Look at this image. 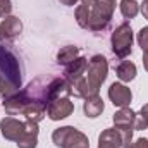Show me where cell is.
I'll return each mask as SVG.
<instances>
[{"instance_id": "cell-14", "label": "cell", "mask_w": 148, "mask_h": 148, "mask_svg": "<svg viewBox=\"0 0 148 148\" xmlns=\"http://www.w3.org/2000/svg\"><path fill=\"white\" fill-rule=\"evenodd\" d=\"M21 31H23V24H21V21H19L17 17H14V16H7V17L3 19V23L0 24L2 38L12 40V38L17 36Z\"/></svg>"}, {"instance_id": "cell-17", "label": "cell", "mask_w": 148, "mask_h": 148, "mask_svg": "<svg viewBox=\"0 0 148 148\" xmlns=\"http://www.w3.org/2000/svg\"><path fill=\"white\" fill-rule=\"evenodd\" d=\"M47 114V107L40 102H33L29 103L24 110H23V115H26V121H31V122H40Z\"/></svg>"}, {"instance_id": "cell-21", "label": "cell", "mask_w": 148, "mask_h": 148, "mask_svg": "<svg viewBox=\"0 0 148 148\" xmlns=\"http://www.w3.org/2000/svg\"><path fill=\"white\" fill-rule=\"evenodd\" d=\"M12 10L10 0H0V17H7Z\"/></svg>"}, {"instance_id": "cell-23", "label": "cell", "mask_w": 148, "mask_h": 148, "mask_svg": "<svg viewBox=\"0 0 148 148\" xmlns=\"http://www.w3.org/2000/svg\"><path fill=\"white\" fill-rule=\"evenodd\" d=\"M141 12H143V17L148 21V0H143V3H141Z\"/></svg>"}, {"instance_id": "cell-22", "label": "cell", "mask_w": 148, "mask_h": 148, "mask_svg": "<svg viewBox=\"0 0 148 148\" xmlns=\"http://www.w3.org/2000/svg\"><path fill=\"white\" fill-rule=\"evenodd\" d=\"M124 148H148V140L147 138H140L134 143H127L124 145Z\"/></svg>"}, {"instance_id": "cell-2", "label": "cell", "mask_w": 148, "mask_h": 148, "mask_svg": "<svg viewBox=\"0 0 148 148\" xmlns=\"http://www.w3.org/2000/svg\"><path fill=\"white\" fill-rule=\"evenodd\" d=\"M115 9V0H93V5L90 7V31H103L109 28Z\"/></svg>"}, {"instance_id": "cell-5", "label": "cell", "mask_w": 148, "mask_h": 148, "mask_svg": "<svg viewBox=\"0 0 148 148\" xmlns=\"http://www.w3.org/2000/svg\"><path fill=\"white\" fill-rule=\"evenodd\" d=\"M112 52L119 57V59H126L127 55H131V45H133V29L127 23H122L121 26L115 28V31L112 33Z\"/></svg>"}, {"instance_id": "cell-6", "label": "cell", "mask_w": 148, "mask_h": 148, "mask_svg": "<svg viewBox=\"0 0 148 148\" xmlns=\"http://www.w3.org/2000/svg\"><path fill=\"white\" fill-rule=\"evenodd\" d=\"M134 117H136V114L131 110L129 107H122L121 110L114 115L115 129L122 134V141H124V145L131 143L133 131H134ZM124 145H122V147H124Z\"/></svg>"}, {"instance_id": "cell-13", "label": "cell", "mask_w": 148, "mask_h": 148, "mask_svg": "<svg viewBox=\"0 0 148 148\" xmlns=\"http://www.w3.org/2000/svg\"><path fill=\"white\" fill-rule=\"evenodd\" d=\"M122 145H124L122 134L115 127L103 131L98 138V148H121Z\"/></svg>"}, {"instance_id": "cell-27", "label": "cell", "mask_w": 148, "mask_h": 148, "mask_svg": "<svg viewBox=\"0 0 148 148\" xmlns=\"http://www.w3.org/2000/svg\"><path fill=\"white\" fill-rule=\"evenodd\" d=\"M81 2H83L86 7H91V5H93V0H81Z\"/></svg>"}, {"instance_id": "cell-15", "label": "cell", "mask_w": 148, "mask_h": 148, "mask_svg": "<svg viewBox=\"0 0 148 148\" xmlns=\"http://www.w3.org/2000/svg\"><path fill=\"white\" fill-rule=\"evenodd\" d=\"M102 112H103V100L98 97V93H97V95H88V97L84 98V114H86L88 117L95 119V117H98Z\"/></svg>"}, {"instance_id": "cell-19", "label": "cell", "mask_w": 148, "mask_h": 148, "mask_svg": "<svg viewBox=\"0 0 148 148\" xmlns=\"http://www.w3.org/2000/svg\"><path fill=\"white\" fill-rule=\"evenodd\" d=\"M121 12L126 19H133L140 12V5L134 0H121Z\"/></svg>"}, {"instance_id": "cell-12", "label": "cell", "mask_w": 148, "mask_h": 148, "mask_svg": "<svg viewBox=\"0 0 148 148\" xmlns=\"http://www.w3.org/2000/svg\"><path fill=\"white\" fill-rule=\"evenodd\" d=\"M38 143V124L36 122H31V121H26V129L21 136V140L17 141V147L19 148H36Z\"/></svg>"}, {"instance_id": "cell-18", "label": "cell", "mask_w": 148, "mask_h": 148, "mask_svg": "<svg viewBox=\"0 0 148 148\" xmlns=\"http://www.w3.org/2000/svg\"><path fill=\"white\" fill-rule=\"evenodd\" d=\"M77 53H79V48L77 47H64L57 53V62L59 64H64V66H69L73 60L77 59Z\"/></svg>"}, {"instance_id": "cell-10", "label": "cell", "mask_w": 148, "mask_h": 148, "mask_svg": "<svg viewBox=\"0 0 148 148\" xmlns=\"http://www.w3.org/2000/svg\"><path fill=\"white\" fill-rule=\"evenodd\" d=\"M109 98L112 100V103L115 107L122 109V107H127L131 103L133 95H131V90L127 86H124L122 83H114L109 88Z\"/></svg>"}, {"instance_id": "cell-9", "label": "cell", "mask_w": 148, "mask_h": 148, "mask_svg": "<svg viewBox=\"0 0 148 148\" xmlns=\"http://www.w3.org/2000/svg\"><path fill=\"white\" fill-rule=\"evenodd\" d=\"M29 103H33V100H31V97L28 95V91L23 90V91H17V93L10 95L9 98H5L3 107H5V112H7L9 115H16V114H19V112L23 114V110H24Z\"/></svg>"}, {"instance_id": "cell-26", "label": "cell", "mask_w": 148, "mask_h": 148, "mask_svg": "<svg viewBox=\"0 0 148 148\" xmlns=\"http://www.w3.org/2000/svg\"><path fill=\"white\" fill-rule=\"evenodd\" d=\"M60 2H62L64 5H76V2H77V0H60Z\"/></svg>"}, {"instance_id": "cell-3", "label": "cell", "mask_w": 148, "mask_h": 148, "mask_svg": "<svg viewBox=\"0 0 148 148\" xmlns=\"http://www.w3.org/2000/svg\"><path fill=\"white\" fill-rule=\"evenodd\" d=\"M107 73H109V64H107V59L103 55H95L88 60V67H86L84 76H86L90 95L98 93V88L107 79Z\"/></svg>"}, {"instance_id": "cell-8", "label": "cell", "mask_w": 148, "mask_h": 148, "mask_svg": "<svg viewBox=\"0 0 148 148\" xmlns=\"http://www.w3.org/2000/svg\"><path fill=\"white\" fill-rule=\"evenodd\" d=\"M0 129H2V134H3L5 140H10V141H16V143H17V141L21 140L24 129H26V122L17 121V119H14L12 115H9V117L2 119Z\"/></svg>"}, {"instance_id": "cell-4", "label": "cell", "mask_w": 148, "mask_h": 148, "mask_svg": "<svg viewBox=\"0 0 148 148\" xmlns=\"http://www.w3.org/2000/svg\"><path fill=\"white\" fill-rule=\"evenodd\" d=\"M52 138H53V143L60 148H90L88 138L81 131L74 129L71 126L55 129Z\"/></svg>"}, {"instance_id": "cell-7", "label": "cell", "mask_w": 148, "mask_h": 148, "mask_svg": "<svg viewBox=\"0 0 148 148\" xmlns=\"http://www.w3.org/2000/svg\"><path fill=\"white\" fill-rule=\"evenodd\" d=\"M74 110L73 102L69 100V97H64V98H55L52 100L48 105H47V115L52 119V121H60V119H66L69 117Z\"/></svg>"}, {"instance_id": "cell-11", "label": "cell", "mask_w": 148, "mask_h": 148, "mask_svg": "<svg viewBox=\"0 0 148 148\" xmlns=\"http://www.w3.org/2000/svg\"><path fill=\"white\" fill-rule=\"evenodd\" d=\"M86 67H88V60L84 57H77L76 60H73L69 66H66V71H64V79L71 84L74 81L84 77L86 74Z\"/></svg>"}, {"instance_id": "cell-20", "label": "cell", "mask_w": 148, "mask_h": 148, "mask_svg": "<svg viewBox=\"0 0 148 148\" xmlns=\"http://www.w3.org/2000/svg\"><path fill=\"white\" fill-rule=\"evenodd\" d=\"M138 43L143 52H148V28H141V31L138 33Z\"/></svg>"}, {"instance_id": "cell-16", "label": "cell", "mask_w": 148, "mask_h": 148, "mask_svg": "<svg viewBox=\"0 0 148 148\" xmlns=\"http://www.w3.org/2000/svg\"><path fill=\"white\" fill-rule=\"evenodd\" d=\"M115 74L122 83H129L136 77V66L129 60H121V64L115 67Z\"/></svg>"}, {"instance_id": "cell-25", "label": "cell", "mask_w": 148, "mask_h": 148, "mask_svg": "<svg viewBox=\"0 0 148 148\" xmlns=\"http://www.w3.org/2000/svg\"><path fill=\"white\" fill-rule=\"evenodd\" d=\"M143 66H145V69L148 71V52H143Z\"/></svg>"}, {"instance_id": "cell-1", "label": "cell", "mask_w": 148, "mask_h": 148, "mask_svg": "<svg viewBox=\"0 0 148 148\" xmlns=\"http://www.w3.org/2000/svg\"><path fill=\"white\" fill-rule=\"evenodd\" d=\"M21 88V66L12 50L0 45V95L9 98Z\"/></svg>"}, {"instance_id": "cell-24", "label": "cell", "mask_w": 148, "mask_h": 148, "mask_svg": "<svg viewBox=\"0 0 148 148\" xmlns=\"http://www.w3.org/2000/svg\"><path fill=\"white\" fill-rule=\"evenodd\" d=\"M140 115H143V117H145V119L148 121V103L141 107V110H140Z\"/></svg>"}]
</instances>
